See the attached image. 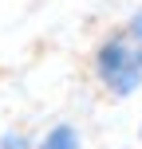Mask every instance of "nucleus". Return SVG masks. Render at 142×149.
<instances>
[{"label":"nucleus","instance_id":"5","mask_svg":"<svg viewBox=\"0 0 142 149\" xmlns=\"http://www.w3.org/2000/svg\"><path fill=\"white\" fill-rule=\"evenodd\" d=\"M138 134H142V126H138Z\"/></svg>","mask_w":142,"mask_h":149},{"label":"nucleus","instance_id":"1","mask_svg":"<svg viewBox=\"0 0 142 149\" xmlns=\"http://www.w3.org/2000/svg\"><path fill=\"white\" fill-rule=\"evenodd\" d=\"M91 71H95L99 86L111 98H130L142 86V59L134 51V43L126 39V31H111L103 43L95 47V59H91Z\"/></svg>","mask_w":142,"mask_h":149},{"label":"nucleus","instance_id":"4","mask_svg":"<svg viewBox=\"0 0 142 149\" xmlns=\"http://www.w3.org/2000/svg\"><path fill=\"white\" fill-rule=\"evenodd\" d=\"M0 149H32V141L24 134H0Z\"/></svg>","mask_w":142,"mask_h":149},{"label":"nucleus","instance_id":"3","mask_svg":"<svg viewBox=\"0 0 142 149\" xmlns=\"http://www.w3.org/2000/svg\"><path fill=\"white\" fill-rule=\"evenodd\" d=\"M122 31H126V39L134 43V51H138V59H142V8L130 16L126 24H122Z\"/></svg>","mask_w":142,"mask_h":149},{"label":"nucleus","instance_id":"2","mask_svg":"<svg viewBox=\"0 0 142 149\" xmlns=\"http://www.w3.org/2000/svg\"><path fill=\"white\" fill-rule=\"evenodd\" d=\"M40 149H83L79 145V130L67 126V122H59V126L47 130V137L40 141Z\"/></svg>","mask_w":142,"mask_h":149}]
</instances>
